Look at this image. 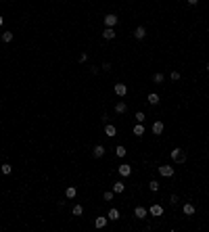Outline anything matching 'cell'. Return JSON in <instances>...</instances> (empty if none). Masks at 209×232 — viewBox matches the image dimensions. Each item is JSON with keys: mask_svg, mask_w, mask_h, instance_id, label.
<instances>
[{"mask_svg": "<svg viewBox=\"0 0 209 232\" xmlns=\"http://www.w3.org/2000/svg\"><path fill=\"white\" fill-rule=\"evenodd\" d=\"M172 159H174L176 163H184L186 161L184 151H182V149H174V151H172Z\"/></svg>", "mask_w": 209, "mask_h": 232, "instance_id": "cell-1", "label": "cell"}, {"mask_svg": "<svg viewBox=\"0 0 209 232\" xmlns=\"http://www.w3.org/2000/svg\"><path fill=\"white\" fill-rule=\"evenodd\" d=\"M117 172H119V176H121V178H128V176L132 174V165H128V163H121V165L117 167Z\"/></svg>", "mask_w": 209, "mask_h": 232, "instance_id": "cell-2", "label": "cell"}, {"mask_svg": "<svg viewBox=\"0 0 209 232\" xmlns=\"http://www.w3.org/2000/svg\"><path fill=\"white\" fill-rule=\"evenodd\" d=\"M159 174H161L163 178H172V176H174V167H172V165H161V167H159Z\"/></svg>", "mask_w": 209, "mask_h": 232, "instance_id": "cell-3", "label": "cell"}, {"mask_svg": "<svg viewBox=\"0 0 209 232\" xmlns=\"http://www.w3.org/2000/svg\"><path fill=\"white\" fill-rule=\"evenodd\" d=\"M113 90H115L117 96H126V94H128V86H126V84H115Z\"/></svg>", "mask_w": 209, "mask_h": 232, "instance_id": "cell-4", "label": "cell"}, {"mask_svg": "<svg viewBox=\"0 0 209 232\" xmlns=\"http://www.w3.org/2000/svg\"><path fill=\"white\" fill-rule=\"evenodd\" d=\"M149 213H151L153 218H159V215H163V207H161V205H151Z\"/></svg>", "mask_w": 209, "mask_h": 232, "instance_id": "cell-5", "label": "cell"}, {"mask_svg": "<svg viewBox=\"0 0 209 232\" xmlns=\"http://www.w3.org/2000/svg\"><path fill=\"white\" fill-rule=\"evenodd\" d=\"M104 134H107L109 138H113V136H117V128L113 124H107V126H104Z\"/></svg>", "mask_w": 209, "mask_h": 232, "instance_id": "cell-6", "label": "cell"}, {"mask_svg": "<svg viewBox=\"0 0 209 232\" xmlns=\"http://www.w3.org/2000/svg\"><path fill=\"white\" fill-rule=\"evenodd\" d=\"M117 21H119V19H117V15H107V17H104V25H107V27L117 25Z\"/></svg>", "mask_w": 209, "mask_h": 232, "instance_id": "cell-7", "label": "cell"}, {"mask_svg": "<svg viewBox=\"0 0 209 232\" xmlns=\"http://www.w3.org/2000/svg\"><path fill=\"white\" fill-rule=\"evenodd\" d=\"M146 213H149V209H144V207H136V209H134V215H136L138 220H144Z\"/></svg>", "mask_w": 209, "mask_h": 232, "instance_id": "cell-8", "label": "cell"}, {"mask_svg": "<svg viewBox=\"0 0 209 232\" xmlns=\"http://www.w3.org/2000/svg\"><path fill=\"white\" fill-rule=\"evenodd\" d=\"M115 29H113V27H104V32H103V38L104 40H113V38H115Z\"/></svg>", "mask_w": 209, "mask_h": 232, "instance_id": "cell-9", "label": "cell"}, {"mask_svg": "<svg viewBox=\"0 0 209 232\" xmlns=\"http://www.w3.org/2000/svg\"><path fill=\"white\" fill-rule=\"evenodd\" d=\"M163 128H165V126H163V121H155V124H153V134H155V136L163 134Z\"/></svg>", "mask_w": 209, "mask_h": 232, "instance_id": "cell-10", "label": "cell"}, {"mask_svg": "<svg viewBox=\"0 0 209 232\" xmlns=\"http://www.w3.org/2000/svg\"><path fill=\"white\" fill-rule=\"evenodd\" d=\"M92 155L96 157V159H101V157L104 155V146H103V144H96V146L92 149Z\"/></svg>", "mask_w": 209, "mask_h": 232, "instance_id": "cell-11", "label": "cell"}, {"mask_svg": "<svg viewBox=\"0 0 209 232\" xmlns=\"http://www.w3.org/2000/svg\"><path fill=\"white\" fill-rule=\"evenodd\" d=\"M146 103H149V105H153V107H155V105H159V94L151 92L149 96H146Z\"/></svg>", "mask_w": 209, "mask_h": 232, "instance_id": "cell-12", "label": "cell"}, {"mask_svg": "<svg viewBox=\"0 0 209 232\" xmlns=\"http://www.w3.org/2000/svg\"><path fill=\"white\" fill-rule=\"evenodd\" d=\"M107 222H109V218L101 215V218H96V220H94V226H96V228H104V226H107Z\"/></svg>", "mask_w": 209, "mask_h": 232, "instance_id": "cell-13", "label": "cell"}, {"mask_svg": "<svg viewBox=\"0 0 209 232\" xmlns=\"http://www.w3.org/2000/svg\"><path fill=\"white\" fill-rule=\"evenodd\" d=\"M182 211H184V215H195V205L192 203H186L184 207H182Z\"/></svg>", "mask_w": 209, "mask_h": 232, "instance_id": "cell-14", "label": "cell"}, {"mask_svg": "<svg viewBox=\"0 0 209 232\" xmlns=\"http://www.w3.org/2000/svg\"><path fill=\"white\" fill-rule=\"evenodd\" d=\"M144 36H146V29H144V27H136V29H134V38H136V40H142Z\"/></svg>", "mask_w": 209, "mask_h": 232, "instance_id": "cell-15", "label": "cell"}, {"mask_svg": "<svg viewBox=\"0 0 209 232\" xmlns=\"http://www.w3.org/2000/svg\"><path fill=\"white\" fill-rule=\"evenodd\" d=\"M107 218H109V220H113V222H115V220H119V211H117L115 207H113V209H109V213H107Z\"/></svg>", "mask_w": 209, "mask_h": 232, "instance_id": "cell-16", "label": "cell"}, {"mask_svg": "<svg viewBox=\"0 0 209 232\" xmlns=\"http://www.w3.org/2000/svg\"><path fill=\"white\" fill-rule=\"evenodd\" d=\"M128 111V107H126V103H117L115 105V113H119V115H124Z\"/></svg>", "mask_w": 209, "mask_h": 232, "instance_id": "cell-17", "label": "cell"}, {"mask_svg": "<svg viewBox=\"0 0 209 232\" xmlns=\"http://www.w3.org/2000/svg\"><path fill=\"white\" fill-rule=\"evenodd\" d=\"M75 195H78V190H75V186H69V188L65 190V197H67V199H75Z\"/></svg>", "mask_w": 209, "mask_h": 232, "instance_id": "cell-18", "label": "cell"}, {"mask_svg": "<svg viewBox=\"0 0 209 232\" xmlns=\"http://www.w3.org/2000/svg\"><path fill=\"white\" fill-rule=\"evenodd\" d=\"M124 190H126V184H124L121 180H119V182H115V184H113V192H124Z\"/></svg>", "mask_w": 209, "mask_h": 232, "instance_id": "cell-19", "label": "cell"}, {"mask_svg": "<svg viewBox=\"0 0 209 232\" xmlns=\"http://www.w3.org/2000/svg\"><path fill=\"white\" fill-rule=\"evenodd\" d=\"M134 134H136V136H142V134H144V126L136 121V126H134Z\"/></svg>", "mask_w": 209, "mask_h": 232, "instance_id": "cell-20", "label": "cell"}, {"mask_svg": "<svg viewBox=\"0 0 209 232\" xmlns=\"http://www.w3.org/2000/svg\"><path fill=\"white\" fill-rule=\"evenodd\" d=\"M126 153H128V151H126L121 144H119V146H115V155L119 157V159H121V157H126Z\"/></svg>", "mask_w": 209, "mask_h": 232, "instance_id": "cell-21", "label": "cell"}, {"mask_svg": "<svg viewBox=\"0 0 209 232\" xmlns=\"http://www.w3.org/2000/svg\"><path fill=\"white\" fill-rule=\"evenodd\" d=\"M0 172H2V174H4V176H9V174H11V172H13V167H11V165H9V163H2V167H0Z\"/></svg>", "mask_w": 209, "mask_h": 232, "instance_id": "cell-22", "label": "cell"}, {"mask_svg": "<svg viewBox=\"0 0 209 232\" xmlns=\"http://www.w3.org/2000/svg\"><path fill=\"white\" fill-rule=\"evenodd\" d=\"M149 188H151L153 192H157V190H159V182H157V180H153V182H149Z\"/></svg>", "mask_w": 209, "mask_h": 232, "instance_id": "cell-23", "label": "cell"}, {"mask_svg": "<svg viewBox=\"0 0 209 232\" xmlns=\"http://www.w3.org/2000/svg\"><path fill=\"white\" fill-rule=\"evenodd\" d=\"M11 40H13L11 32H4V34H2V42H11Z\"/></svg>", "mask_w": 209, "mask_h": 232, "instance_id": "cell-24", "label": "cell"}, {"mask_svg": "<svg viewBox=\"0 0 209 232\" xmlns=\"http://www.w3.org/2000/svg\"><path fill=\"white\" fill-rule=\"evenodd\" d=\"M163 80H165V78H163V73H155V75H153V82H157V84H161Z\"/></svg>", "mask_w": 209, "mask_h": 232, "instance_id": "cell-25", "label": "cell"}, {"mask_svg": "<svg viewBox=\"0 0 209 232\" xmlns=\"http://www.w3.org/2000/svg\"><path fill=\"white\" fill-rule=\"evenodd\" d=\"M82 213H84V207L82 205H75L73 207V215H82Z\"/></svg>", "mask_w": 209, "mask_h": 232, "instance_id": "cell-26", "label": "cell"}, {"mask_svg": "<svg viewBox=\"0 0 209 232\" xmlns=\"http://www.w3.org/2000/svg\"><path fill=\"white\" fill-rule=\"evenodd\" d=\"M144 119H146V115H144V113H136V121H138V124H142V121H144Z\"/></svg>", "mask_w": 209, "mask_h": 232, "instance_id": "cell-27", "label": "cell"}, {"mask_svg": "<svg viewBox=\"0 0 209 232\" xmlns=\"http://www.w3.org/2000/svg\"><path fill=\"white\" fill-rule=\"evenodd\" d=\"M104 201H113V192H111V190L104 192Z\"/></svg>", "mask_w": 209, "mask_h": 232, "instance_id": "cell-28", "label": "cell"}, {"mask_svg": "<svg viewBox=\"0 0 209 232\" xmlns=\"http://www.w3.org/2000/svg\"><path fill=\"white\" fill-rule=\"evenodd\" d=\"M172 80H174V82L180 80V73H178V71H172Z\"/></svg>", "mask_w": 209, "mask_h": 232, "instance_id": "cell-29", "label": "cell"}, {"mask_svg": "<svg viewBox=\"0 0 209 232\" xmlns=\"http://www.w3.org/2000/svg\"><path fill=\"white\" fill-rule=\"evenodd\" d=\"M86 61H88V55H86V52H82V55H80V63H86Z\"/></svg>", "mask_w": 209, "mask_h": 232, "instance_id": "cell-30", "label": "cell"}, {"mask_svg": "<svg viewBox=\"0 0 209 232\" xmlns=\"http://www.w3.org/2000/svg\"><path fill=\"white\" fill-rule=\"evenodd\" d=\"M197 2H199V0H188V4H190V6H195Z\"/></svg>", "mask_w": 209, "mask_h": 232, "instance_id": "cell-31", "label": "cell"}, {"mask_svg": "<svg viewBox=\"0 0 209 232\" xmlns=\"http://www.w3.org/2000/svg\"><path fill=\"white\" fill-rule=\"evenodd\" d=\"M2 23H4V19H2V17H0V27H2Z\"/></svg>", "mask_w": 209, "mask_h": 232, "instance_id": "cell-32", "label": "cell"}, {"mask_svg": "<svg viewBox=\"0 0 209 232\" xmlns=\"http://www.w3.org/2000/svg\"><path fill=\"white\" fill-rule=\"evenodd\" d=\"M207 71H209V63H207Z\"/></svg>", "mask_w": 209, "mask_h": 232, "instance_id": "cell-33", "label": "cell"}, {"mask_svg": "<svg viewBox=\"0 0 209 232\" xmlns=\"http://www.w3.org/2000/svg\"><path fill=\"white\" fill-rule=\"evenodd\" d=\"M0 103H2V98H0Z\"/></svg>", "mask_w": 209, "mask_h": 232, "instance_id": "cell-34", "label": "cell"}]
</instances>
